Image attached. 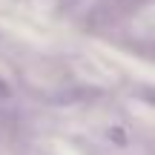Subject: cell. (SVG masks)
I'll list each match as a JSON object with an SVG mask.
<instances>
[{"label": "cell", "mask_w": 155, "mask_h": 155, "mask_svg": "<svg viewBox=\"0 0 155 155\" xmlns=\"http://www.w3.org/2000/svg\"><path fill=\"white\" fill-rule=\"evenodd\" d=\"M9 95H12V92H9V83H6L3 78H0V101H6Z\"/></svg>", "instance_id": "6da1fadb"}]
</instances>
